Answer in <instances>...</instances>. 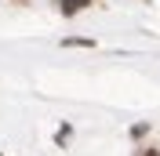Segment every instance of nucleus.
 I'll list each match as a JSON object with an SVG mask.
<instances>
[{
  "instance_id": "f257e3e1",
  "label": "nucleus",
  "mask_w": 160,
  "mask_h": 156,
  "mask_svg": "<svg viewBox=\"0 0 160 156\" xmlns=\"http://www.w3.org/2000/svg\"><path fill=\"white\" fill-rule=\"evenodd\" d=\"M95 0H58V11L66 15V18H73V15H80L84 7H91Z\"/></svg>"
},
{
  "instance_id": "f03ea898",
  "label": "nucleus",
  "mask_w": 160,
  "mask_h": 156,
  "mask_svg": "<svg viewBox=\"0 0 160 156\" xmlns=\"http://www.w3.org/2000/svg\"><path fill=\"white\" fill-rule=\"evenodd\" d=\"M62 47H95V40H84V37H66Z\"/></svg>"
},
{
  "instance_id": "7ed1b4c3",
  "label": "nucleus",
  "mask_w": 160,
  "mask_h": 156,
  "mask_svg": "<svg viewBox=\"0 0 160 156\" xmlns=\"http://www.w3.org/2000/svg\"><path fill=\"white\" fill-rule=\"evenodd\" d=\"M22 4H26V0H22Z\"/></svg>"
}]
</instances>
